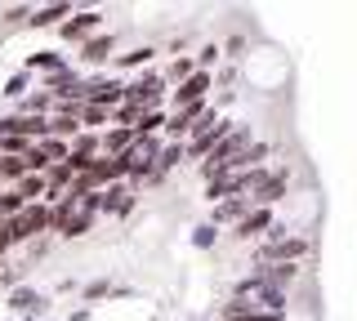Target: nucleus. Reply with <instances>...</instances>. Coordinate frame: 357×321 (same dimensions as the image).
Listing matches in <instances>:
<instances>
[{"label": "nucleus", "instance_id": "bb28decb", "mask_svg": "<svg viewBox=\"0 0 357 321\" xmlns=\"http://www.w3.org/2000/svg\"><path fill=\"white\" fill-rule=\"evenodd\" d=\"M215 237H219V232H215V224H201V228L192 232V246H201V250H210V246H215Z\"/></svg>", "mask_w": 357, "mask_h": 321}, {"label": "nucleus", "instance_id": "9d476101", "mask_svg": "<svg viewBox=\"0 0 357 321\" xmlns=\"http://www.w3.org/2000/svg\"><path fill=\"white\" fill-rule=\"evenodd\" d=\"M250 214H255V201H250V196H228V201L215 205V219H210V224H232V228H237L241 219H250Z\"/></svg>", "mask_w": 357, "mask_h": 321}, {"label": "nucleus", "instance_id": "b1692460", "mask_svg": "<svg viewBox=\"0 0 357 321\" xmlns=\"http://www.w3.org/2000/svg\"><path fill=\"white\" fill-rule=\"evenodd\" d=\"M152 45H139V49H130V54H116V68L126 72V68H143V63H152Z\"/></svg>", "mask_w": 357, "mask_h": 321}, {"label": "nucleus", "instance_id": "423d86ee", "mask_svg": "<svg viewBox=\"0 0 357 321\" xmlns=\"http://www.w3.org/2000/svg\"><path fill=\"white\" fill-rule=\"evenodd\" d=\"M63 40H72V45H85V40H94V36H103V14L98 9H81V14L72 18V23H63Z\"/></svg>", "mask_w": 357, "mask_h": 321}, {"label": "nucleus", "instance_id": "a211bd4d", "mask_svg": "<svg viewBox=\"0 0 357 321\" xmlns=\"http://www.w3.org/2000/svg\"><path fill=\"white\" fill-rule=\"evenodd\" d=\"M18 192H22V201H50V179H45V174H27V179L18 183Z\"/></svg>", "mask_w": 357, "mask_h": 321}, {"label": "nucleus", "instance_id": "5701e85b", "mask_svg": "<svg viewBox=\"0 0 357 321\" xmlns=\"http://www.w3.org/2000/svg\"><path fill=\"white\" fill-rule=\"evenodd\" d=\"M27 90H31V72H14V76L5 81V90H0V94H5V98H18V103H22V98H27Z\"/></svg>", "mask_w": 357, "mask_h": 321}, {"label": "nucleus", "instance_id": "7ed1b4c3", "mask_svg": "<svg viewBox=\"0 0 357 321\" xmlns=\"http://www.w3.org/2000/svg\"><path fill=\"white\" fill-rule=\"evenodd\" d=\"M232 130H237V125H228V120H219V116H206V125L188 139V161H210V152H215Z\"/></svg>", "mask_w": 357, "mask_h": 321}, {"label": "nucleus", "instance_id": "a878e982", "mask_svg": "<svg viewBox=\"0 0 357 321\" xmlns=\"http://www.w3.org/2000/svg\"><path fill=\"white\" fill-rule=\"evenodd\" d=\"M107 120H112V112H107V107H81V125L89 130V125H107Z\"/></svg>", "mask_w": 357, "mask_h": 321}, {"label": "nucleus", "instance_id": "aec40b11", "mask_svg": "<svg viewBox=\"0 0 357 321\" xmlns=\"http://www.w3.org/2000/svg\"><path fill=\"white\" fill-rule=\"evenodd\" d=\"M27 157H0V179H5L9 187H18L22 179H27Z\"/></svg>", "mask_w": 357, "mask_h": 321}, {"label": "nucleus", "instance_id": "473e14b6", "mask_svg": "<svg viewBox=\"0 0 357 321\" xmlns=\"http://www.w3.org/2000/svg\"><path fill=\"white\" fill-rule=\"evenodd\" d=\"M9 250H14V241H9V232H5V228H0V259H5V254H9Z\"/></svg>", "mask_w": 357, "mask_h": 321}, {"label": "nucleus", "instance_id": "c756f323", "mask_svg": "<svg viewBox=\"0 0 357 321\" xmlns=\"http://www.w3.org/2000/svg\"><path fill=\"white\" fill-rule=\"evenodd\" d=\"M219 54H223L219 45H206V49L197 54V68H201V72H210V68H215V63H219Z\"/></svg>", "mask_w": 357, "mask_h": 321}, {"label": "nucleus", "instance_id": "4be33fe9", "mask_svg": "<svg viewBox=\"0 0 357 321\" xmlns=\"http://www.w3.org/2000/svg\"><path fill=\"white\" fill-rule=\"evenodd\" d=\"M36 148H40V157L50 161V165H63L67 157H72V143H63V139H40Z\"/></svg>", "mask_w": 357, "mask_h": 321}, {"label": "nucleus", "instance_id": "39448f33", "mask_svg": "<svg viewBox=\"0 0 357 321\" xmlns=\"http://www.w3.org/2000/svg\"><path fill=\"white\" fill-rule=\"evenodd\" d=\"M161 94H165V76H161V72H143V76H134V81H130V90H126V103L143 107V112H156Z\"/></svg>", "mask_w": 357, "mask_h": 321}, {"label": "nucleus", "instance_id": "7c9ffc66", "mask_svg": "<svg viewBox=\"0 0 357 321\" xmlns=\"http://www.w3.org/2000/svg\"><path fill=\"white\" fill-rule=\"evenodd\" d=\"M89 317H94V308H89V304H81V308H76V313L67 317V321H89Z\"/></svg>", "mask_w": 357, "mask_h": 321}, {"label": "nucleus", "instance_id": "2eb2a0df", "mask_svg": "<svg viewBox=\"0 0 357 321\" xmlns=\"http://www.w3.org/2000/svg\"><path fill=\"white\" fill-rule=\"evenodd\" d=\"M223 321H282V317L264 313V308H250V304H241V299H232V304H223Z\"/></svg>", "mask_w": 357, "mask_h": 321}, {"label": "nucleus", "instance_id": "ddd939ff", "mask_svg": "<svg viewBox=\"0 0 357 321\" xmlns=\"http://www.w3.org/2000/svg\"><path fill=\"white\" fill-rule=\"evenodd\" d=\"M63 68H67V58L59 49H36V54H27V63H22V72H45V76H54Z\"/></svg>", "mask_w": 357, "mask_h": 321}, {"label": "nucleus", "instance_id": "4468645a", "mask_svg": "<svg viewBox=\"0 0 357 321\" xmlns=\"http://www.w3.org/2000/svg\"><path fill=\"white\" fill-rule=\"evenodd\" d=\"M112 49H116V36H112V31H103V36H94V40H85V45H81V58H85V63H107ZM112 63H116V58H112Z\"/></svg>", "mask_w": 357, "mask_h": 321}, {"label": "nucleus", "instance_id": "f257e3e1", "mask_svg": "<svg viewBox=\"0 0 357 321\" xmlns=\"http://www.w3.org/2000/svg\"><path fill=\"white\" fill-rule=\"evenodd\" d=\"M232 299H241V304H250V308H264V313H277V317L286 313V290H282V285H273L259 268L232 285Z\"/></svg>", "mask_w": 357, "mask_h": 321}, {"label": "nucleus", "instance_id": "72a5a7b5", "mask_svg": "<svg viewBox=\"0 0 357 321\" xmlns=\"http://www.w3.org/2000/svg\"><path fill=\"white\" fill-rule=\"evenodd\" d=\"M5 192H9V183H5V179H0V196H5Z\"/></svg>", "mask_w": 357, "mask_h": 321}, {"label": "nucleus", "instance_id": "f8f14e48", "mask_svg": "<svg viewBox=\"0 0 357 321\" xmlns=\"http://www.w3.org/2000/svg\"><path fill=\"white\" fill-rule=\"evenodd\" d=\"M277 224H273V210H255L250 219H241L237 228H232V237L237 241H250V237H259V232H273Z\"/></svg>", "mask_w": 357, "mask_h": 321}, {"label": "nucleus", "instance_id": "393cba45", "mask_svg": "<svg viewBox=\"0 0 357 321\" xmlns=\"http://www.w3.org/2000/svg\"><path fill=\"white\" fill-rule=\"evenodd\" d=\"M89 228H94V214H89V210H81V214H76V219H72V224H67V228H63V237H85V232H89Z\"/></svg>", "mask_w": 357, "mask_h": 321}, {"label": "nucleus", "instance_id": "c9c22d12", "mask_svg": "<svg viewBox=\"0 0 357 321\" xmlns=\"http://www.w3.org/2000/svg\"><path fill=\"white\" fill-rule=\"evenodd\" d=\"M18 321H36V317H18Z\"/></svg>", "mask_w": 357, "mask_h": 321}, {"label": "nucleus", "instance_id": "0eeeda50", "mask_svg": "<svg viewBox=\"0 0 357 321\" xmlns=\"http://www.w3.org/2000/svg\"><path fill=\"white\" fill-rule=\"evenodd\" d=\"M215 85V76L210 72H197V76H188L183 85L174 90V112H183V107H197V103H206V90Z\"/></svg>", "mask_w": 357, "mask_h": 321}, {"label": "nucleus", "instance_id": "412c9836", "mask_svg": "<svg viewBox=\"0 0 357 321\" xmlns=\"http://www.w3.org/2000/svg\"><path fill=\"white\" fill-rule=\"evenodd\" d=\"M178 161H188V143H165V148H161V161H156V174L165 179Z\"/></svg>", "mask_w": 357, "mask_h": 321}, {"label": "nucleus", "instance_id": "20e7f679", "mask_svg": "<svg viewBox=\"0 0 357 321\" xmlns=\"http://www.w3.org/2000/svg\"><path fill=\"white\" fill-rule=\"evenodd\" d=\"M126 90H130V81H116V76H94V81H85V103L116 112V107L126 103Z\"/></svg>", "mask_w": 357, "mask_h": 321}, {"label": "nucleus", "instance_id": "1a4fd4ad", "mask_svg": "<svg viewBox=\"0 0 357 321\" xmlns=\"http://www.w3.org/2000/svg\"><path fill=\"white\" fill-rule=\"evenodd\" d=\"M286 187H290V174H286V170H273V174H268V179L259 183V192L250 196L255 210H273V205L286 196Z\"/></svg>", "mask_w": 357, "mask_h": 321}, {"label": "nucleus", "instance_id": "f03ea898", "mask_svg": "<svg viewBox=\"0 0 357 321\" xmlns=\"http://www.w3.org/2000/svg\"><path fill=\"white\" fill-rule=\"evenodd\" d=\"M308 250H312L308 237H268L255 250V263H299V259H308Z\"/></svg>", "mask_w": 357, "mask_h": 321}, {"label": "nucleus", "instance_id": "9b49d317", "mask_svg": "<svg viewBox=\"0 0 357 321\" xmlns=\"http://www.w3.org/2000/svg\"><path fill=\"white\" fill-rule=\"evenodd\" d=\"M72 5H40V9H31V23L27 27H63V23H72Z\"/></svg>", "mask_w": 357, "mask_h": 321}, {"label": "nucleus", "instance_id": "cd10ccee", "mask_svg": "<svg viewBox=\"0 0 357 321\" xmlns=\"http://www.w3.org/2000/svg\"><path fill=\"white\" fill-rule=\"evenodd\" d=\"M0 23H31V9L14 5V9H0Z\"/></svg>", "mask_w": 357, "mask_h": 321}, {"label": "nucleus", "instance_id": "2f4dec72", "mask_svg": "<svg viewBox=\"0 0 357 321\" xmlns=\"http://www.w3.org/2000/svg\"><path fill=\"white\" fill-rule=\"evenodd\" d=\"M241 49H245V40H241V36H232L228 45H223V54H241Z\"/></svg>", "mask_w": 357, "mask_h": 321}, {"label": "nucleus", "instance_id": "6e6552de", "mask_svg": "<svg viewBox=\"0 0 357 321\" xmlns=\"http://www.w3.org/2000/svg\"><path fill=\"white\" fill-rule=\"evenodd\" d=\"M5 308H9V313H18V317H40L45 308H50V299H45L40 290H31V285H18V290L5 299Z\"/></svg>", "mask_w": 357, "mask_h": 321}, {"label": "nucleus", "instance_id": "f704fd0d", "mask_svg": "<svg viewBox=\"0 0 357 321\" xmlns=\"http://www.w3.org/2000/svg\"><path fill=\"white\" fill-rule=\"evenodd\" d=\"M5 224H9V219H5V210H0V228H5Z\"/></svg>", "mask_w": 357, "mask_h": 321}, {"label": "nucleus", "instance_id": "dca6fc26", "mask_svg": "<svg viewBox=\"0 0 357 321\" xmlns=\"http://www.w3.org/2000/svg\"><path fill=\"white\" fill-rule=\"evenodd\" d=\"M134 143H139L134 130H107V134H103V157H126Z\"/></svg>", "mask_w": 357, "mask_h": 321}, {"label": "nucleus", "instance_id": "6ab92c4d", "mask_svg": "<svg viewBox=\"0 0 357 321\" xmlns=\"http://www.w3.org/2000/svg\"><path fill=\"white\" fill-rule=\"evenodd\" d=\"M259 272H264L273 285H282V290H286V285L299 276V263H259Z\"/></svg>", "mask_w": 357, "mask_h": 321}, {"label": "nucleus", "instance_id": "c85d7f7f", "mask_svg": "<svg viewBox=\"0 0 357 321\" xmlns=\"http://www.w3.org/2000/svg\"><path fill=\"white\" fill-rule=\"evenodd\" d=\"M107 295H116V290H112V281H89V285H85V304H94V299H107Z\"/></svg>", "mask_w": 357, "mask_h": 321}, {"label": "nucleus", "instance_id": "f3484780", "mask_svg": "<svg viewBox=\"0 0 357 321\" xmlns=\"http://www.w3.org/2000/svg\"><path fill=\"white\" fill-rule=\"evenodd\" d=\"M130 210H134V196H130V187H107V192H103V214H121V219H126L130 214Z\"/></svg>", "mask_w": 357, "mask_h": 321}]
</instances>
